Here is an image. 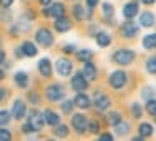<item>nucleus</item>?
<instances>
[{"instance_id": "15", "label": "nucleus", "mask_w": 156, "mask_h": 141, "mask_svg": "<svg viewBox=\"0 0 156 141\" xmlns=\"http://www.w3.org/2000/svg\"><path fill=\"white\" fill-rule=\"evenodd\" d=\"M82 76L86 77V81H87V82H91V81L96 79V76H98V70H96V66L91 62V60L84 62V67H82Z\"/></svg>"}, {"instance_id": "5", "label": "nucleus", "mask_w": 156, "mask_h": 141, "mask_svg": "<svg viewBox=\"0 0 156 141\" xmlns=\"http://www.w3.org/2000/svg\"><path fill=\"white\" fill-rule=\"evenodd\" d=\"M111 106V101H109L108 94L101 92V91H96L94 92V107L99 111V113H104V111L109 109Z\"/></svg>"}, {"instance_id": "50", "label": "nucleus", "mask_w": 156, "mask_h": 141, "mask_svg": "<svg viewBox=\"0 0 156 141\" xmlns=\"http://www.w3.org/2000/svg\"><path fill=\"white\" fill-rule=\"evenodd\" d=\"M133 139H134V141H141V139H144V138H143L141 134H139V136H134V138H133Z\"/></svg>"}, {"instance_id": "23", "label": "nucleus", "mask_w": 156, "mask_h": 141, "mask_svg": "<svg viewBox=\"0 0 156 141\" xmlns=\"http://www.w3.org/2000/svg\"><path fill=\"white\" fill-rule=\"evenodd\" d=\"M20 49H22V54H24L25 57H34V56H37V47H35L32 42H29V40H25V42L22 44Z\"/></svg>"}, {"instance_id": "25", "label": "nucleus", "mask_w": 156, "mask_h": 141, "mask_svg": "<svg viewBox=\"0 0 156 141\" xmlns=\"http://www.w3.org/2000/svg\"><path fill=\"white\" fill-rule=\"evenodd\" d=\"M112 128H114V131H116L118 136H126V134L129 133V129H131V124H129L128 121H122L121 119L116 126H112Z\"/></svg>"}, {"instance_id": "39", "label": "nucleus", "mask_w": 156, "mask_h": 141, "mask_svg": "<svg viewBox=\"0 0 156 141\" xmlns=\"http://www.w3.org/2000/svg\"><path fill=\"white\" fill-rule=\"evenodd\" d=\"M62 50H64L66 54H72V52H76V45H72V44H67V45L62 47Z\"/></svg>"}, {"instance_id": "29", "label": "nucleus", "mask_w": 156, "mask_h": 141, "mask_svg": "<svg viewBox=\"0 0 156 141\" xmlns=\"http://www.w3.org/2000/svg\"><path fill=\"white\" fill-rule=\"evenodd\" d=\"M54 136L57 138H67L69 136V128L66 126V124H55L54 126Z\"/></svg>"}, {"instance_id": "27", "label": "nucleus", "mask_w": 156, "mask_h": 141, "mask_svg": "<svg viewBox=\"0 0 156 141\" xmlns=\"http://www.w3.org/2000/svg\"><path fill=\"white\" fill-rule=\"evenodd\" d=\"M121 119H122V116L118 111H111V113H108V116H106V123H108L109 126H116Z\"/></svg>"}, {"instance_id": "31", "label": "nucleus", "mask_w": 156, "mask_h": 141, "mask_svg": "<svg viewBox=\"0 0 156 141\" xmlns=\"http://www.w3.org/2000/svg\"><path fill=\"white\" fill-rule=\"evenodd\" d=\"M141 96H143V99H144V101L153 99V97L156 96V89H154V87H151V86H146V87H143V89H141Z\"/></svg>"}, {"instance_id": "49", "label": "nucleus", "mask_w": 156, "mask_h": 141, "mask_svg": "<svg viewBox=\"0 0 156 141\" xmlns=\"http://www.w3.org/2000/svg\"><path fill=\"white\" fill-rule=\"evenodd\" d=\"M4 60H5V52H4L2 49H0V64L4 62Z\"/></svg>"}, {"instance_id": "9", "label": "nucleus", "mask_w": 156, "mask_h": 141, "mask_svg": "<svg viewBox=\"0 0 156 141\" xmlns=\"http://www.w3.org/2000/svg\"><path fill=\"white\" fill-rule=\"evenodd\" d=\"M55 69H57V74L62 77L66 76H71L72 72V62L69 59H66V57H61V59L55 62Z\"/></svg>"}, {"instance_id": "1", "label": "nucleus", "mask_w": 156, "mask_h": 141, "mask_svg": "<svg viewBox=\"0 0 156 141\" xmlns=\"http://www.w3.org/2000/svg\"><path fill=\"white\" fill-rule=\"evenodd\" d=\"M111 59L112 62L119 64V66H129L136 59V52L129 49H118L111 54Z\"/></svg>"}, {"instance_id": "48", "label": "nucleus", "mask_w": 156, "mask_h": 141, "mask_svg": "<svg viewBox=\"0 0 156 141\" xmlns=\"http://www.w3.org/2000/svg\"><path fill=\"white\" fill-rule=\"evenodd\" d=\"M139 2H143L144 5H153V3L156 2V0H139Z\"/></svg>"}, {"instance_id": "13", "label": "nucleus", "mask_w": 156, "mask_h": 141, "mask_svg": "<svg viewBox=\"0 0 156 141\" xmlns=\"http://www.w3.org/2000/svg\"><path fill=\"white\" fill-rule=\"evenodd\" d=\"M72 103H74L77 107H81V109H89L91 104H92L91 99H89V96H87V94H84V91H79V92L76 94V97H74Z\"/></svg>"}, {"instance_id": "12", "label": "nucleus", "mask_w": 156, "mask_h": 141, "mask_svg": "<svg viewBox=\"0 0 156 141\" xmlns=\"http://www.w3.org/2000/svg\"><path fill=\"white\" fill-rule=\"evenodd\" d=\"M87 81H86V77L82 76V72H76L74 76H72L71 79V86L72 89L76 91V92H79V91H86L87 89Z\"/></svg>"}, {"instance_id": "19", "label": "nucleus", "mask_w": 156, "mask_h": 141, "mask_svg": "<svg viewBox=\"0 0 156 141\" xmlns=\"http://www.w3.org/2000/svg\"><path fill=\"white\" fill-rule=\"evenodd\" d=\"M54 27H55V30L57 32H67V30H71V20L67 19V17H57L55 19V22H54Z\"/></svg>"}, {"instance_id": "16", "label": "nucleus", "mask_w": 156, "mask_h": 141, "mask_svg": "<svg viewBox=\"0 0 156 141\" xmlns=\"http://www.w3.org/2000/svg\"><path fill=\"white\" fill-rule=\"evenodd\" d=\"M139 15V25L141 27H153L156 24V17L153 12H143L138 13Z\"/></svg>"}, {"instance_id": "14", "label": "nucleus", "mask_w": 156, "mask_h": 141, "mask_svg": "<svg viewBox=\"0 0 156 141\" xmlns=\"http://www.w3.org/2000/svg\"><path fill=\"white\" fill-rule=\"evenodd\" d=\"M25 113H27V107H25L24 101L22 99L14 101V106H12V116H14L15 119H22V118L25 116Z\"/></svg>"}, {"instance_id": "26", "label": "nucleus", "mask_w": 156, "mask_h": 141, "mask_svg": "<svg viewBox=\"0 0 156 141\" xmlns=\"http://www.w3.org/2000/svg\"><path fill=\"white\" fill-rule=\"evenodd\" d=\"M143 47L146 50H153L156 49V34H148V35L143 37Z\"/></svg>"}, {"instance_id": "47", "label": "nucleus", "mask_w": 156, "mask_h": 141, "mask_svg": "<svg viewBox=\"0 0 156 141\" xmlns=\"http://www.w3.org/2000/svg\"><path fill=\"white\" fill-rule=\"evenodd\" d=\"M39 2H41V5H42V7H49L52 0H39Z\"/></svg>"}, {"instance_id": "20", "label": "nucleus", "mask_w": 156, "mask_h": 141, "mask_svg": "<svg viewBox=\"0 0 156 141\" xmlns=\"http://www.w3.org/2000/svg\"><path fill=\"white\" fill-rule=\"evenodd\" d=\"M72 15H74V19L77 20V22H81V20H84V19H91L87 10H84V7H82L81 3H74V5H72Z\"/></svg>"}, {"instance_id": "45", "label": "nucleus", "mask_w": 156, "mask_h": 141, "mask_svg": "<svg viewBox=\"0 0 156 141\" xmlns=\"http://www.w3.org/2000/svg\"><path fill=\"white\" fill-rule=\"evenodd\" d=\"M5 96H7V91H5L4 87H0V103L5 99Z\"/></svg>"}, {"instance_id": "46", "label": "nucleus", "mask_w": 156, "mask_h": 141, "mask_svg": "<svg viewBox=\"0 0 156 141\" xmlns=\"http://www.w3.org/2000/svg\"><path fill=\"white\" fill-rule=\"evenodd\" d=\"M96 29H98L96 25H91V27H89V30H87L89 35H96V34H98V30H96Z\"/></svg>"}, {"instance_id": "6", "label": "nucleus", "mask_w": 156, "mask_h": 141, "mask_svg": "<svg viewBox=\"0 0 156 141\" xmlns=\"http://www.w3.org/2000/svg\"><path fill=\"white\" fill-rule=\"evenodd\" d=\"M71 123H72V128H74V131L76 133H79V134H84L86 131H87V118L84 116V114H74L72 116V119H71Z\"/></svg>"}, {"instance_id": "3", "label": "nucleus", "mask_w": 156, "mask_h": 141, "mask_svg": "<svg viewBox=\"0 0 156 141\" xmlns=\"http://www.w3.org/2000/svg\"><path fill=\"white\" fill-rule=\"evenodd\" d=\"M66 91L61 84H51V86L45 89V97H47L51 103H59V101H64Z\"/></svg>"}, {"instance_id": "2", "label": "nucleus", "mask_w": 156, "mask_h": 141, "mask_svg": "<svg viewBox=\"0 0 156 141\" xmlns=\"http://www.w3.org/2000/svg\"><path fill=\"white\" fill-rule=\"evenodd\" d=\"M108 82H109V86H111L112 89L119 91V89H122V87L128 84V76H126L124 70H114V72L109 74Z\"/></svg>"}, {"instance_id": "8", "label": "nucleus", "mask_w": 156, "mask_h": 141, "mask_svg": "<svg viewBox=\"0 0 156 141\" xmlns=\"http://www.w3.org/2000/svg\"><path fill=\"white\" fill-rule=\"evenodd\" d=\"M119 30H121V35L124 37V39H133V37H136L139 32L138 25H136L134 22H131V20H126Z\"/></svg>"}, {"instance_id": "38", "label": "nucleus", "mask_w": 156, "mask_h": 141, "mask_svg": "<svg viewBox=\"0 0 156 141\" xmlns=\"http://www.w3.org/2000/svg\"><path fill=\"white\" fill-rule=\"evenodd\" d=\"M12 138V133L7 129H0V141H9Z\"/></svg>"}, {"instance_id": "21", "label": "nucleus", "mask_w": 156, "mask_h": 141, "mask_svg": "<svg viewBox=\"0 0 156 141\" xmlns=\"http://www.w3.org/2000/svg\"><path fill=\"white\" fill-rule=\"evenodd\" d=\"M101 12H102V17H104V22L112 24V15H114V7H112V3H109V2H102Z\"/></svg>"}, {"instance_id": "33", "label": "nucleus", "mask_w": 156, "mask_h": 141, "mask_svg": "<svg viewBox=\"0 0 156 141\" xmlns=\"http://www.w3.org/2000/svg\"><path fill=\"white\" fill-rule=\"evenodd\" d=\"M146 70H148L149 74H156V56L149 57V59L146 60Z\"/></svg>"}, {"instance_id": "10", "label": "nucleus", "mask_w": 156, "mask_h": 141, "mask_svg": "<svg viewBox=\"0 0 156 141\" xmlns=\"http://www.w3.org/2000/svg\"><path fill=\"white\" fill-rule=\"evenodd\" d=\"M138 13H139V3L134 2V0L128 2L124 7H122V15H124L126 20H133Z\"/></svg>"}, {"instance_id": "35", "label": "nucleus", "mask_w": 156, "mask_h": 141, "mask_svg": "<svg viewBox=\"0 0 156 141\" xmlns=\"http://www.w3.org/2000/svg\"><path fill=\"white\" fill-rule=\"evenodd\" d=\"M87 129H89V133L98 134L99 133V123H98V121H94V119H91V121L87 119Z\"/></svg>"}, {"instance_id": "51", "label": "nucleus", "mask_w": 156, "mask_h": 141, "mask_svg": "<svg viewBox=\"0 0 156 141\" xmlns=\"http://www.w3.org/2000/svg\"><path fill=\"white\" fill-rule=\"evenodd\" d=\"M4 77H5V72H4L2 69H0V79H4Z\"/></svg>"}, {"instance_id": "40", "label": "nucleus", "mask_w": 156, "mask_h": 141, "mask_svg": "<svg viewBox=\"0 0 156 141\" xmlns=\"http://www.w3.org/2000/svg\"><path fill=\"white\" fill-rule=\"evenodd\" d=\"M29 101H30L32 104H39V96H37V92H29Z\"/></svg>"}, {"instance_id": "42", "label": "nucleus", "mask_w": 156, "mask_h": 141, "mask_svg": "<svg viewBox=\"0 0 156 141\" xmlns=\"http://www.w3.org/2000/svg\"><path fill=\"white\" fill-rule=\"evenodd\" d=\"M114 138H112V134H109V133H102L101 136H99V141H112Z\"/></svg>"}, {"instance_id": "18", "label": "nucleus", "mask_w": 156, "mask_h": 141, "mask_svg": "<svg viewBox=\"0 0 156 141\" xmlns=\"http://www.w3.org/2000/svg\"><path fill=\"white\" fill-rule=\"evenodd\" d=\"M37 67H39L41 76H44V77H51L52 76V66H51V60H49L47 57H44V59L39 60Z\"/></svg>"}, {"instance_id": "32", "label": "nucleus", "mask_w": 156, "mask_h": 141, "mask_svg": "<svg viewBox=\"0 0 156 141\" xmlns=\"http://www.w3.org/2000/svg\"><path fill=\"white\" fill-rule=\"evenodd\" d=\"M146 111H148V114H151V116H156V99L153 97V99H148L146 101Z\"/></svg>"}, {"instance_id": "44", "label": "nucleus", "mask_w": 156, "mask_h": 141, "mask_svg": "<svg viewBox=\"0 0 156 141\" xmlns=\"http://www.w3.org/2000/svg\"><path fill=\"white\" fill-rule=\"evenodd\" d=\"M12 2H14V0H0V7H4V9H9V7L12 5Z\"/></svg>"}, {"instance_id": "24", "label": "nucleus", "mask_w": 156, "mask_h": 141, "mask_svg": "<svg viewBox=\"0 0 156 141\" xmlns=\"http://www.w3.org/2000/svg\"><path fill=\"white\" fill-rule=\"evenodd\" d=\"M14 82L17 84V87L25 89V87H27V84H29V76H27V72H22V70H19V72L14 76Z\"/></svg>"}, {"instance_id": "34", "label": "nucleus", "mask_w": 156, "mask_h": 141, "mask_svg": "<svg viewBox=\"0 0 156 141\" xmlns=\"http://www.w3.org/2000/svg\"><path fill=\"white\" fill-rule=\"evenodd\" d=\"M10 118L12 114L9 111H0V126H5V124L10 123Z\"/></svg>"}, {"instance_id": "36", "label": "nucleus", "mask_w": 156, "mask_h": 141, "mask_svg": "<svg viewBox=\"0 0 156 141\" xmlns=\"http://www.w3.org/2000/svg\"><path fill=\"white\" fill-rule=\"evenodd\" d=\"M131 111H133V116L136 118V119H139L141 118V114H143V109H141V106H139L138 103H134L131 106Z\"/></svg>"}, {"instance_id": "41", "label": "nucleus", "mask_w": 156, "mask_h": 141, "mask_svg": "<svg viewBox=\"0 0 156 141\" xmlns=\"http://www.w3.org/2000/svg\"><path fill=\"white\" fill-rule=\"evenodd\" d=\"M22 131H24V133H32V131H35V129L32 128V124L27 121L25 124H22Z\"/></svg>"}, {"instance_id": "43", "label": "nucleus", "mask_w": 156, "mask_h": 141, "mask_svg": "<svg viewBox=\"0 0 156 141\" xmlns=\"http://www.w3.org/2000/svg\"><path fill=\"white\" fill-rule=\"evenodd\" d=\"M99 2H101V0H86V5H87V9H94Z\"/></svg>"}, {"instance_id": "11", "label": "nucleus", "mask_w": 156, "mask_h": 141, "mask_svg": "<svg viewBox=\"0 0 156 141\" xmlns=\"http://www.w3.org/2000/svg\"><path fill=\"white\" fill-rule=\"evenodd\" d=\"M64 12H66V9H64V5L62 3H59V2H55V3H51V7L49 9H45L44 7V10H42V13H44V17H62L64 15Z\"/></svg>"}, {"instance_id": "28", "label": "nucleus", "mask_w": 156, "mask_h": 141, "mask_svg": "<svg viewBox=\"0 0 156 141\" xmlns=\"http://www.w3.org/2000/svg\"><path fill=\"white\" fill-rule=\"evenodd\" d=\"M92 56H94V52L89 50V49H82V50H77V52H76V57H77V60H81V62H87V60H91Z\"/></svg>"}, {"instance_id": "17", "label": "nucleus", "mask_w": 156, "mask_h": 141, "mask_svg": "<svg viewBox=\"0 0 156 141\" xmlns=\"http://www.w3.org/2000/svg\"><path fill=\"white\" fill-rule=\"evenodd\" d=\"M96 44H98L99 47H102V49H104V47H109L111 45V35H109L108 32H104V30H98V34H96Z\"/></svg>"}, {"instance_id": "4", "label": "nucleus", "mask_w": 156, "mask_h": 141, "mask_svg": "<svg viewBox=\"0 0 156 141\" xmlns=\"http://www.w3.org/2000/svg\"><path fill=\"white\" fill-rule=\"evenodd\" d=\"M35 40H37L42 47L47 49V47H51L52 44H54V35L51 34V30H49V29L42 27V29H39L37 32H35Z\"/></svg>"}, {"instance_id": "7", "label": "nucleus", "mask_w": 156, "mask_h": 141, "mask_svg": "<svg viewBox=\"0 0 156 141\" xmlns=\"http://www.w3.org/2000/svg\"><path fill=\"white\" fill-rule=\"evenodd\" d=\"M29 123L32 124V128H34L35 131L42 129L44 124H45L44 114H42L41 111H37V109H30V113H29Z\"/></svg>"}, {"instance_id": "30", "label": "nucleus", "mask_w": 156, "mask_h": 141, "mask_svg": "<svg viewBox=\"0 0 156 141\" xmlns=\"http://www.w3.org/2000/svg\"><path fill=\"white\" fill-rule=\"evenodd\" d=\"M138 131H139V134H141L143 138L153 136V126L149 123H141V124H139V128H138Z\"/></svg>"}, {"instance_id": "37", "label": "nucleus", "mask_w": 156, "mask_h": 141, "mask_svg": "<svg viewBox=\"0 0 156 141\" xmlns=\"http://www.w3.org/2000/svg\"><path fill=\"white\" fill-rule=\"evenodd\" d=\"M72 106H74V103H72V101H64V103H62V106H61L62 113L69 114V113L72 111Z\"/></svg>"}, {"instance_id": "22", "label": "nucleus", "mask_w": 156, "mask_h": 141, "mask_svg": "<svg viewBox=\"0 0 156 141\" xmlns=\"http://www.w3.org/2000/svg\"><path fill=\"white\" fill-rule=\"evenodd\" d=\"M44 121H45V124H49V126H55V124L61 123V118H59V114H55L54 111L45 109L44 111Z\"/></svg>"}]
</instances>
